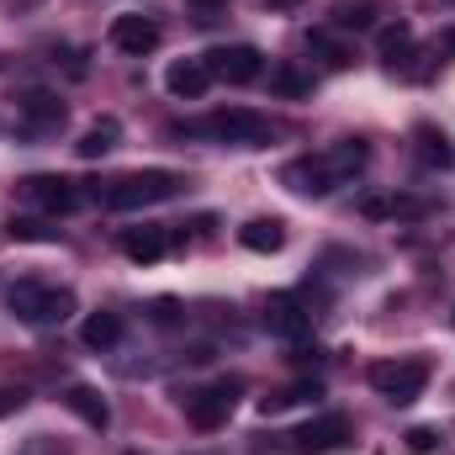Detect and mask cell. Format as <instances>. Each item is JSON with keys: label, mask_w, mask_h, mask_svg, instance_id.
<instances>
[{"label": "cell", "mask_w": 455, "mask_h": 455, "mask_svg": "<svg viewBox=\"0 0 455 455\" xmlns=\"http://www.w3.org/2000/svg\"><path fill=\"white\" fill-rule=\"evenodd\" d=\"M80 339H85V349H116L122 344V313H91L85 318V329H80Z\"/></svg>", "instance_id": "22"}, {"label": "cell", "mask_w": 455, "mask_h": 455, "mask_svg": "<svg viewBox=\"0 0 455 455\" xmlns=\"http://www.w3.org/2000/svg\"><path fill=\"white\" fill-rule=\"evenodd\" d=\"M112 48L116 53H127V59H143V53H154L159 43H164V32H159V21L154 16H143V11H122L112 16Z\"/></svg>", "instance_id": "10"}, {"label": "cell", "mask_w": 455, "mask_h": 455, "mask_svg": "<svg viewBox=\"0 0 455 455\" xmlns=\"http://www.w3.org/2000/svg\"><path fill=\"white\" fill-rule=\"evenodd\" d=\"M270 5H275V11H291V5H302V0H270Z\"/></svg>", "instance_id": "33"}, {"label": "cell", "mask_w": 455, "mask_h": 455, "mask_svg": "<svg viewBox=\"0 0 455 455\" xmlns=\"http://www.w3.org/2000/svg\"><path fill=\"white\" fill-rule=\"evenodd\" d=\"M376 59L397 75L408 59H413V27L408 21H392V27H381V37H376Z\"/></svg>", "instance_id": "19"}, {"label": "cell", "mask_w": 455, "mask_h": 455, "mask_svg": "<svg viewBox=\"0 0 455 455\" xmlns=\"http://www.w3.org/2000/svg\"><path fill=\"white\" fill-rule=\"evenodd\" d=\"M148 323H154V329H175V323H186V307H180L175 297H154V302H148Z\"/></svg>", "instance_id": "28"}, {"label": "cell", "mask_w": 455, "mask_h": 455, "mask_svg": "<svg viewBox=\"0 0 455 455\" xmlns=\"http://www.w3.org/2000/svg\"><path fill=\"white\" fill-rule=\"evenodd\" d=\"M5 233H11L16 243H53V238H59V228L37 223V218H11V223H5Z\"/></svg>", "instance_id": "26"}, {"label": "cell", "mask_w": 455, "mask_h": 455, "mask_svg": "<svg viewBox=\"0 0 455 455\" xmlns=\"http://www.w3.org/2000/svg\"><path fill=\"white\" fill-rule=\"evenodd\" d=\"M207 85H212L207 59H175V64L164 69V91H170L175 101H202V96H207Z\"/></svg>", "instance_id": "13"}, {"label": "cell", "mask_w": 455, "mask_h": 455, "mask_svg": "<svg viewBox=\"0 0 455 455\" xmlns=\"http://www.w3.org/2000/svg\"><path fill=\"white\" fill-rule=\"evenodd\" d=\"M21 455H64V445H59V440H48V435H32V440L21 445Z\"/></svg>", "instance_id": "30"}, {"label": "cell", "mask_w": 455, "mask_h": 455, "mask_svg": "<svg viewBox=\"0 0 455 455\" xmlns=\"http://www.w3.org/2000/svg\"><path fill=\"white\" fill-rule=\"evenodd\" d=\"M408 451H413V455H435V451H440V429H429V424L408 429Z\"/></svg>", "instance_id": "29"}, {"label": "cell", "mask_w": 455, "mask_h": 455, "mask_svg": "<svg viewBox=\"0 0 455 455\" xmlns=\"http://www.w3.org/2000/svg\"><path fill=\"white\" fill-rule=\"evenodd\" d=\"M64 408H69L85 429H107V424H112V403H107V397H101V387H91V381L64 387Z\"/></svg>", "instance_id": "14"}, {"label": "cell", "mask_w": 455, "mask_h": 455, "mask_svg": "<svg viewBox=\"0 0 455 455\" xmlns=\"http://www.w3.org/2000/svg\"><path fill=\"white\" fill-rule=\"evenodd\" d=\"M238 243L254 254H275V249H286V223L281 218H249L238 228Z\"/></svg>", "instance_id": "20"}, {"label": "cell", "mask_w": 455, "mask_h": 455, "mask_svg": "<svg viewBox=\"0 0 455 455\" xmlns=\"http://www.w3.org/2000/svg\"><path fill=\"white\" fill-rule=\"evenodd\" d=\"M318 397H323V381H297V387L265 397V413H281V408H297V403H318Z\"/></svg>", "instance_id": "25"}, {"label": "cell", "mask_w": 455, "mask_h": 455, "mask_svg": "<svg viewBox=\"0 0 455 455\" xmlns=\"http://www.w3.org/2000/svg\"><path fill=\"white\" fill-rule=\"evenodd\" d=\"M281 186L286 191H297V196H329L334 186L323 180V170H318V159L307 154V159H291V164H281Z\"/></svg>", "instance_id": "17"}, {"label": "cell", "mask_w": 455, "mask_h": 455, "mask_svg": "<svg viewBox=\"0 0 455 455\" xmlns=\"http://www.w3.org/2000/svg\"><path fill=\"white\" fill-rule=\"evenodd\" d=\"M435 53H455V27H445V32H440V43H435Z\"/></svg>", "instance_id": "32"}, {"label": "cell", "mask_w": 455, "mask_h": 455, "mask_svg": "<svg viewBox=\"0 0 455 455\" xmlns=\"http://www.w3.org/2000/svg\"><path fill=\"white\" fill-rule=\"evenodd\" d=\"M191 5H207V11H212V5H223V0H191Z\"/></svg>", "instance_id": "34"}, {"label": "cell", "mask_w": 455, "mask_h": 455, "mask_svg": "<svg viewBox=\"0 0 455 455\" xmlns=\"http://www.w3.org/2000/svg\"><path fill=\"white\" fill-rule=\"evenodd\" d=\"M270 91L286 96V101H302V96H313V75H302L297 64H275L270 69Z\"/></svg>", "instance_id": "23"}, {"label": "cell", "mask_w": 455, "mask_h": 455, "mask_svg": "<svg viewBox=\"0 0 455 455\" xmlns=\"http://www.w3.org/2000/svg\"><path fill=\"white\" fill-rule=\"evenodd\" d=\"M376 0H349V5H339V27L344 32H360V27H376Z\"/></svg>", "instance_id": "27"}, {"label": "cell", "mask_w": 455, "mask_h": 455, "mask_svg": "<svg viewBox=\"0 0 455 455\" xmlns=\"http://www.w3.org/2000/svg\"><path fill=\"white\" fill-rule=\"evenodd\" d=\"M349 419L344 413H318V419H307L302 429H291L286 435V451L291 455H334V451H344L349 445Z\"/></svg>", "instance_id": "7"}, {"label": "cell", "mask_w": 455, "mask_h": 455, "mask_svg": "<svg viewBox=\"0 0 455 455\" xmlns=\"http://www.w3.org/2000/svg\"><path fill=\"white\" fill-rule=\"evenodd\" d=\"M11 408H21V392H5V387H0V419H5Z\"/></svg>", "instance_id": "31"}, {"label": "cell", "mask_w": 455, "mask_h": 455, "mask_svg": "<svg viewBox=\"0 0 455 455\" xmlns=\"http://www.w3.org/2000/svg\"><path fill=\"white\" fill-rule=\"evenodd\" d=\"M313 159H318V170H323L329 186H349V180L365 175V164H371V143H360V138H339L334 148H323V154H313Z\"/></svg>", "instance_id": "12"}, {"label": "cell", "mask_w": 455, "mask_h": 455, "mask_svg": "<svg viewBox=\"0 0 455 455\" xmlns=\"http://www.w3.org/2000/svg\"><path fill=\"white\" fill-rule=\"evenodd\" d=\"M307 43H313V53H318L329 69H349V64H355V43H344L334 32H313Z\"/></svg>", "instance_id": "24"}, {"label": "cell", "mask_w": 455, "mask_h": 455, "mask_svg": "<svg viewBox=\"0 0 455 455\" xmlns=\"http://www.w3.org/2000/svg\"><path fill=\"white\" fill-rule=\"evenodd\" d=\"M413 143H419V159H424L429 170H455V143L435 127V122H419V127H413Z\"/></svg>", "instance_id": "18"}, {"label": "cell", "mask_w": 455, "mask_h": 455, "mask_svg": "<svg viewBox=\"0 0 455 455\" xmlns=\"http://www.w3.org/2000/svg\"><path fill=\"white\" fill-rule=\"evenodd\" d=\"M170 132L175 138H218V143H233V148H265L275 138V122L265 112H249V107H228V112H212L207 122H180Z\"/></svg>", "instance_id": "1"}, {"label": "cell", "mask_w": 455, "mask_h": 455, "mask_svg": "<svg viewBox=\"0 0 455 455\" xmlns=\"http://www.w3.org/2000/svg\"><path fill=\"white\" fill-rule=\"evenodd\" d=\"M202 59H207L212 80H228V85H254L265 75V53L254 43H223V48H212Z\"/></svg>", "instance_id": "8"}, {"label": "cell", "mask_w": 455, "mask_h": 455, "mask_svg": "<svg viewBox=\"0 0 455 455\" xmlns=\"http://www.w3.org/2000/svg\"><path fill=\"white\" fill-rule=\"evenodd\" d=\"M116 143H122V122H116V116H101V122H91V127L80 132L75 154H80V159H107Z\"/></svg>", "instance_id": "21"}, {"label": "cell", "mask_w": 455, "mask_h": 455, "mask_svg": "<svg viewBox=\"0 0 455 455\" xmlns=\"http://www.w3.org/2000/svg\"><path fill=\"white\" fill-rule=\"evenodd\" d=\"M265 329L286 344H302L307 329H313V313H307V302H302L297 291H275V297L265 302Z\"/></svg>", "instance_id": "11"}, {"label": "cell", "mask_w": 455, "mask_h": 455, "mask_svg": "<svg viewBox=\"0 0 455 455\" xmlns=\"http://www.w3.org/2000/svg\"><path fill=\"white\" fill-rule=\"evenodd\" d=\"M440 5H455V0H440Z\"/></svg>", "instance_id": "35"}, {"label": "cell", "mask_w": 455, "mask_h": 455, "mask_svg": "<svg viewBox=\"0 0 455 455\" xmlns=\"http://www.w3.org/2000/svg\"><path fill=\"white\" fill-rule=\"evenodd\" d=\"M21 202L37 207V212H48V218H69V212H80L91 196H85L80 180H69V175H27V180H21Z\"/></svg>", "instance_id": "5"}, {"label": "cell", "mask_w": 455, "mask_h": 455, "mask_svg": "<svg viewBox=\"0 0 455 455\" xmlns=\"http://www.w3.org/2000/svg\"><path fill=\"white\" fill-rule=\"evenodd\" d=\"M360 218H371V223H408V218H429V202H419V196H360Z\"/></svg>", "instance_id": "15"}, {"label": "cell", "mask_w": 455, "mask_h": 455, "mask_svg": "<svg viewBox=\"0 0 455 455\" xmlns=\"http://www.w3.org/2000/svg\"><path fill=\"white\" fill-rule=\"evenodd\" d=\"M429 360L424 355H397V360H376L371 365V387L392 403V408H408V403H419L424 397V387H429Z\"/></svg>", "instance_id": "4"}, {"label": "cell", "mask_w": 455, "mask_h": 455, "mask_svg": "<svg viewBox=\"0 0 455 455\" xmlns=\"http://www.w3.org/2000/svg\"><path fill=\"white\" fill-rule=\"evenodd\" d=\"M243 392V381H218V387H202V392H186L180 397V408H186V424L191 429H202V435H212V429H223L228 413H233V397Z\"/></svg>", "instance_id": "6"}, {"label": "cell", "mask_w": 455, "mask_h": 455, "mask_svg": "<svg viewBox=\"0 0 455 455\" xmlns=\"http://www.w3.org/2000/svg\"><path fill=\"white\" fill-rule=\"evenodd\" d=\"M5 307H11V318L48 329V323H64V318L75 313V291L27 275V281H11V286H5Z\"/></svg>", "instance_id": "3"}, {"label": "cell", "mask_w": 455, "mask_h": 455, "mask_svg": "<svg viewBox=\"0 0 455 455\" xmlns=\"http://www.w3.org/2000/svg\"><path fill=\"white\" fill-rule=\"evenodd\" d=\"M170 228H127L122 233V254L132 259V265H154V259H164L170 254Z\"/></svg>", "instance_id": "16"}, {"label": "cell", "mask_w": 455, "mask_h": 455, "mask_svg": "<svg viewBox=\"0 0 455 455\" xmlns=\"http://www.w3.org/2000/svg\"><path fill=\"white\" fill-rule=\"evenodd\" d=\"M64 116H69V107H64L53 91H27V96L16 101V132H21V138H53V132L64 127Z\"/></svg>", "instance_id": "9"}, {"label": "cell", "mask_w": 455, "mask_h": 455, "mask_svg": "<svg viewBox=\"0 0 455 455\" xmlns=\"http://www.w3.org/2000/svg\"><path fill=\"white\" fill-rule=\"evenodd\" d=\"M180 175L175 170H138V175H122L112 180L107 191H96V202L107 207V212H143V207H159V202H170V196H180Z\"/></svg>", "instance_id": "2"}]
</instances>
